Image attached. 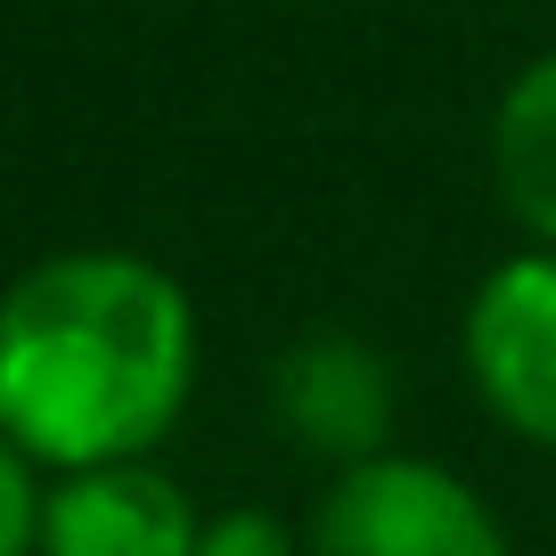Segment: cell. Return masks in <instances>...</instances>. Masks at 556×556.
I'll return each instance as SVG.
<instances>
[{
    "label": "cell",
    "instance_id": "cell-1",
    "mask_svg": "<svg viewBox=\"0 0 556 556\" xmlns=\"http://www.w3.org/2000/svg\"><path fill=\"white\" fill-rule=\"evenodd\" d=\"M197 393V303L123 245L41 254L0 287V434L41 475L148 458Z\"/></svg>",
    "mask_w": 556,
    "mask_h": 556
},
{
    "label": "cell",
    "instance_id": "cell-2",
    "mask_svg": "<svg viewBox=\"0 0 556 556\" xmlns=\"http://www.w3.org/2000/svg\"><path fill=\"white\" fill-rule=\"evenodd\" d=\"M312 556H507V532L467 475L384 451L336 467L312 507Z\"/></svg>",
    "mask_w": 556,
    "mask_h": 556
},
{
    "label": "cell",
    "instance_id": "cell-3",
    "mask_svg": "<svg viewBox=\"0 0 556 556\" xmlns=\"http://www.w3.org/2000/svg\"><path fill=\"white\" fill-rule=\"evenodd\" d=\"M467 377L507 434L556 451V245L500 262L467 303Z\"/></svg>",
    "mask_w": 556,
    "mask_h": 556
},
{
    "label": "cell",
    "instance_id": "cell-4",
    "mask_svg": "<svg viewBox=\"0 0 556 556\" xmlns=\"http://www.w3.org/2000/svg\"><path fill=\"white\" fill-rule=\"evenodd\" d=\"M270 409H278V434L295 451H312L319 467H361V458H384V442H393L401 384L368 336L319 328L278 352Z\"/></svg>",
    "mask_w": 556,
    "mask_h": 556
},
{
    "label": "cell",
    "instance_id": "cell-5",
    "mask_svg": "<svg viewBox=\"0 0 556 556\" xmlns=\"http://www.w3.org/2000/svg\"><path fill=\"white\" fill-rule=\"evenodd\" d=\"M197 500L156 458H106L41 483V556H197Z\"/></svg>",
    "mask_w": 556,
    "mask_h": 556
},
{
    "label": "cell",
    "instance_id": "cell-6",
    "mask_svg": "<svg viewBox=\"0 0 556 556\" xmlns=\"http://www.w3.org/2000/svg\"><path fill=\"white\" fill-rule=\"evenodd\" d=\"M491 180L532 245H556V50H540L491 115Z\"/></svg>",
    "mask_w": 556,
    "mask_h": 556
},
{
    "label": "cell",
    "instance_id": "cell-7",
    "mask_svg": "<svg viewBox=\"0 0 556 556\" xmlns=\"http://www.w3.org/2000/svg\"><path fill=\"white\" fill-rule=\"evenodd\" d=\"M0 556H41V467L0 434Z\"/></svg>",
    "mask_w": 556,
    "mask_h": 556
},
{
    "label": "cell",
    "instance_id": "cell-8",
    "mask_svg": "<svg viewBox=\"0 0 556 556\" xmlns=\"http://www.w3.org/2000/svg\"><path fill=\"white\" fill-rule=\"evenodd\" d=\"M197 556H295V540H287L278 516H262V507H222V516H205V532H197Z\"/></svg>",
    "mask_w": 556,
    "mask_h": 556
}]
</instances>
